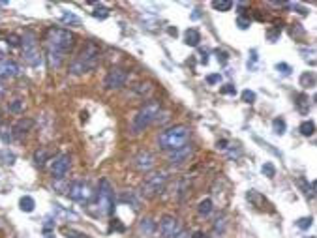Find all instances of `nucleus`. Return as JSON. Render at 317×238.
I'll return each instance as SVG.
<instances>
[{"instance_id": "nucleus-20", "label": "nucleus", "mask_w": 317, "mask_h": 238, "mask_svg": "<svg viewBox=\"0 0 317 238\" xmlns=\"http://www.w3.org/2000/svg\"><path fill=\"white\" fill-rule=\"evenodd\" d=\"M298 131H300L304 137H310V135L316 133V124H314L312 120H304V122L298 126Z\"/></svg>"}, {"instance_id": "nucleus-13", "label": "nucleus", "mask_w": 317, "mask_h": 238, "mask_svg": "<svg viewBox=\"0 0 317 238\" xmlns=\"http://www.w3.org/2000/svg\"><path fill=\"white\" fill-rule=\"evenodd\" d=\"M192 156H194V146L188 143L186 146H182V148L169 152L167 161H169L171 165H182V163H186V161H190Z\"/></svg>"}, {"instance_id": "nucleus-2", "label": "nucleus", "mask_w": 317, "mask_h": 238, "mask_svg": "<svg viewBox=\"0 0 317 238\" xmlns=\"http://www.w3.org/2000/svg\"><path fill=\"white\" fill-rule=\"evenodd\" d=\"M43 41H45V51H55L66 57L75 45V34L68 28L49 26L43 36Z\"/></svg>"}, {"instance_id": "nucleus-43", "label": "nucleus", "mask_w": 317, "mask_h": 238, "mask_svg": "<svg viewBox=\"0 0 317 238\" xmlns=\"http://www.w3.org/2000/svg\"><path fill=\"white\" fill-rule=\"evenodd\" d=\"M2 94H4V84L0 83V96H2Z\"/></svg>"}, {"instance_id": "nucleus-30", "label": "nucleus", "mask_w": 317, "mask_h": 238, "mask_svg": "<svg viewBox=\"0 0 317 238\" xmlns=\"http://www.w3.org/2000/svg\"><path fill=\"white\" fill-rule=\"evenodd\" d=\"M256 92H254V90H244L242 92V101L244 103H254V101H256Z\"/></svg>"}, {"instance_id": "nucleus-14", "label": "nucleus", "mask_w": 317, "mask_h": 238, "mask_svg": "<svg viewBox=\"0 0 317 238\" xmlns=\"http://www.w3.org/2000/svg\"><path fill=\"white\" fill-rule=\"evenodd\" d=\"M156 231H158V223L154 221V218L145 216V218H141V219H139V223H137V233H139L143 238L154 237V235H156Z\"/></svg>"}, {"instance_id": "nucleus-42", "label": "nucleus", "mask_w": 317, "mask_h": 238, "mask_svg": "<svg viewBox=\"0 0 317 238\" xmlns=\"http://www.w3.org/2000/svg\"><path fill=\"white\" fill-rule=\"evenodd\" d=\"M312 190L317 193V180H314V182H312Z\"/></svg>"}, {"instance_id": "nucleus-26", "label": "nucleus", "mask_w": 317, "mask_h": 238, "mask_svg": "<svg viewBox=\"0 0 317 238\" xmlns=\"http://www.w3.org/2000/svg\"><path fill=\"white\" fill-rule=\"evenodd\" d=\"M62 23H66V24H79L81 21H79V17H77V15L64 12V13H62Z\"/></svg>"}, {"instance_id": "nucleus-27", "label": "nucleus", "mask_w": 317, "mask_h": 238, "mask_svg": "<svg viewBox=\"0 0 317 238\" xmlns=\"http://www.w3.org/2000/svg\"><path fill=\"white\" fill-rule=\"evenodd\" d=\"M261 171H263V175H265V177H268V178H272V177H276V167L272 165L270 161H267L265 165L261 167Z\"/></svg>"}, {"instance_id": "nucleus-6", "label": "nucleus", "mask_w": 317, "mask_h": 238, "mask_svg": "<svg viewBox=\"0 0 317 238\" xmlns=\"http://www.w3.org/2000/svg\"><path fill=\"white\" fill-rule=\"evenodd\" d=\"M167 180H169V175H167L165 171L152 173L150 177H146V178L143 180V184H141V188H139V195H141V197H146V199L156 197V195H159L161 191L165 190Z\"/></svg>"}, {"instance_id": "nucleus-40", "label": "nucleus", "mask_w": 317, "mask_h": 238, "mask_svg": "<svg viewBox=\"0 0 317 238\" xmlns=\"http://www.w3.org/2000/svg\"><path fill=\"white\" fill-rule=\"evenodd\" d=\"M175 238H192V235H190V233H186V231L182 229V231H180V233H178Z\"/></svg>"}, {"instance_id": "nucleus-5", "label": "nucleus", "mask_w": 317, "mask_h": 238, "mask_svg": "<svg viewBox=\"0 0 317 238\" xmlns=\"http://www.w3.org/2000/svg\"><path fill=\"white\" fill-rule=\"evenodd\" d=\"M21 47H23V59L30 68H40L43 64V55L40 53L38 40L32 32H24L21 36Z\"/></svg>"}, {"instance_id": "nucleus-1", "label": "nucleus", "mask_w": 317, "mask_h": 238, "mask_svg": "<svg viewBox=\"0 0 317 238\" xmlns=\"http://www.w3.org/2000/svg\"><path fill=\"white\" fill-rule=\"evenodd\" d=\"M101 59V49L96 41H86L83 49L77 53V57L70 62V73L83 75V73L94 70Z\"/></svg>"}, {"instance_id": "nucleus-9", "label": "nucleus", "mask_w": 317, "mask_h": 238, "mask_svg": "<svg viewBox=\"0 0 317 238\" xmlns=\"http://www.w3.org/2000/svg\"><path fill=\"white\" fill-rule=\"evenodd\" d=\"M68 197L75 202H88L94 197V190L90 188V184L81 182V180H75L68 186Z\"/></svg>"}, {"instance_id": "nucleus-44", "label": "nucleus", "mask_w": 317, "mask_h": 238, "mask_svg": "<svg viewBox=\"0 0 317 238\" xmlns=\"http://www.w3.org/2000/svg\"><path fill=\"white\" fill-rule=\"evenodd\" d=\"M43 238H57V237H55V235H45Z\"/></svg>"}, {"instance_id": "nucleus-10", "label": "nucleus", "mask_w": 317, "mask_h": 238, "mask_svg": "<svg viewBox=\"0 0 317 238\" xmlns=\"http://www.w3.org/2000/svg\"><path fill=\"white\" fill-rule=\"evenodd\" d=\"M128 77H130V73L126 68H111L105 75V79H103V86L107 90H119L122 86H126Z\"/></svg>"}, {"instance_id": "nucleus-34", "label": "nucleus", "mask_w": 317, "mask_h": 238, "mask_svg": "<svg viewBox=\"0 0 317 238\" xmlns=\"http://www.w3.org/2000/svg\"><path fill=\"white\" fill-rule=\"evenodd\" d=\"M237 24H238V28H240V30H246V28H248L250 24H252V21H250V19H246V17H242V15H240V17L237 19Z\"/></svg>"}, {"instance_id": "nucleus-15", "label": "nucleus", "mask_w": 317, "mask_h": 238, "mask_svg": "<svg viewBox=\"0 0 317 238\" xmlns=\"http://www.w3.org/2000/svg\"><path fill=\"white\" fill-rule=\"evenodd\" d=\"M21 73L19 64H15L13 60L8 59H0V79H6V77H15Z\"/></svg>"}, {"instance_id": "nucleus-25", "label": "nucleus", "mask_w": 317, "mask_h": 238, "mask_svg": "<svg viewBox=\"0 0 317 238\" xmlns=\"http://www.w3.org/2000/svg\"><path fill=\"white\" fill-rule=\"evenodd\" d=\"M8 109H10V113H13V115H19V113L24 111V101L23 99H13V101H10Z\"/></svg>"}, {"instance_id": "nucleus-29", "label": "nucleus", "mask_w": 317, "mask_h": 238, "mask_svg": "<svg viewBox=\"0 0 317 238\" xmlns=\"http://www.w3.org/2000/svg\"><path fill=\"white\" fill-rule=\"evenodd\" d=\"M0 156H2L4 163H8V165H13V163H15V154H13V152H10V150H2V152H0Z\"/></svg>"}, {"instance_id": "nucleus-28", "label": "nucleus", "mask_w": 317, "mask_h": 238, "mask_svg": "<svg viewBox=\"0 0 317 238\" xmlns=\"http://www.w3.org/2000/svg\"><path fill=\"white\" fill-rule=\"evenodd\" d=\"M92 17H96V19H105V17H109V10L103 8V6H98L96 10L92 12Z\"/></svg>"}, {"instance_id": "nucleus-18", "label": "nucleus", "mask_w": 317, "mask_h": 238, "mask_svg": "<svg viewBox=\"0 0 317 238\" xmlns=\"http://www.w3.org/2000/svg\"><path fill=\"white\" fill-rule=\"evenodd\" d=\"M184 43L190 45V47H197L201 43V34L195 30V28H188L184 32Z\"/></svg>"}, {"instance_id": "nucleus-36", "label": "nucleus", "mask_w": 317, "mask_h": 238, "mask_svg": "<svg viewBox=\"0 0 317 238\" xmlns=\"http://www.w3.org/2000/svg\"><path fill=\"white\" fill-rule=\"evenodd\" d=\"M276 70H278V72L281 70V73H283V75H289V73H291V66H287V64H283V62H281V64H276Z\"/></svg>"}, {"instance_id": "nucleus-41", "label": "nucleus", "mask_w": 317, "mask_h": 238, "mask_svg": "<svg viewBox=\"0 0 317 238\" xmlns=\"http://www.w3.org/2000/svg\"><path fill=\"white\" fill-rule=\"evenodd\" d=\"M227 141H218V148H221V150H225V148H227Z\"/></svg>"}, {"instance_id": "nucleus-38", "label": "nucleus", "mask_w": 317, "mask_h": 238, "mask_svg": "<svg viewBox=\"0 0 317 238\" xmlns=\"http://www.w3.org/2000/svg\"><path fill=\"white\" fill-rule=\"evenodd\" d=\"M192 238H208V235L203 233V231H195L194 235H192Z\"/></svg>"}, {"instance_id": "nucleus-3", "label": "nucleus", "mask_w": 317, "mask_h": 238, "mask_svg": "<svg viewBox=\"0 0 317 238\" xmlns=\"http://www.w3.org/2000/svg\"><path fill=\"white\" fill-rule=\"evenodd\" d=\"M190 137H192V130L184 124H177V126H171L159 133L158 146L173 152V150H178L190 143Z\"/></svg>"}, {"instance_id": "nucleus-4", "label": "nucleus", "mask_w": 317, "mask_h": 238, "mask_svg": "<svg viewBox=\"0 0 317 238\" xmlns=\"http://www.w3.org/2000/svg\"><path fill=\"white\" fill-rule=\"evenodd\" d=\"M159 113H161V103H159L158 99H148L145 105L135 113V117L132 119V122H130V130H132V133H135V135H137V133H143L150 124L156 122V119L159 117Z\"/></svg>"}, {"instance_id": "nucleus-32", "label": "nucleus", "mask_w": 317, "mask_h": 238, "mask_svg": "<svg viewBox=\"0 0 317 238\" xmlns=\"http://www.w3.org/2000/svg\"><path fill=\"white\" fill-rule=\"evenodd\" d=\"M312 221H314L312 218H300V219L297 221V227H298V229H302V231H306V229H310V227H312Z\"/></svg>"}, {"instance_id": "nucleus-16", "label": "nucleus", "mask_w": 317, "mask_h": 238, "mask_svg": "<svg viewBox=\"0 0 317 238\" xmlns=\"http://www.w3.org/2000/svg\"><path fill=\"white\" fill-rule=\"evenodd\" d=\"M32 128H34V120L32 119H19L12 126L13 135H15V137H23V135H26Z\"/></svg>"}, {"instance_id": "nucleus-37", "label": "nucleus", "mask_w": 317, "mask_h": 238, "mask_svg": "<svg viewBox=\"0 0 317 238\" xmlns=\"http://www.w3.org/2000/svg\"><path fill=\"white\" fill-rule=\"evenodd\" d=\"M221 81V77H219V73H214V75H208L207 77V83L208 84H216Z\"/></svg>"}, {"instance_id": "nucleus-19", "label": "nucleus", "mask_w": 317, "mask_h": 238, "mask_svg": "<svg viewBox=\"0 0 317 238\" xmlns=\"http://www.w3.org/2000/svg\"><path fill=\"white\" fill-rule=\"evenodd\" d=\"M19 208L26 212V214H30V212H34V208H36V201L30 197V195H23L21 199H19Z\"/></svg>"}, {"instance_id": "nucleus-33", "label": "nucleus", "mask_w": 317, "mask_h": 238, "mask_svg": "<svg viewBox=\"0 0 317 238\" xmlns=\"http://www.w3.org/2000/svg\"><path fill=\"white\" fill-rule=\"evenodd\" d=\"M219 92H221V94H227V96H235L237 94V86H235V84H223V86L219 88Z\"/></svg>"}, {"instance_id": "nucleus-31", "label": "nucleus", "mask_w": 317, "mask_h": 238, "mask_svg": "<svg viewBox=\"0 0 317 238\" xmlns=\"http://www.w3.org/2000/svg\"><path fill=\"white\" fill-rule=\"evenodd\" d=\"M64 235H66V238H88L85 233H81V231H73V229H66Z\"/></svg>"}, {"instance_id": "nucleus-12", "label": "nucleus", "mask_w": 317, "mask_h": 238, "mask_svg": "<svg viewBox=\"0 0 317 238\" xmlns=\"http://www.w3.org/2000/svg\"><path fill=\"white\" fill-rule=\"evenodd\" d=\"M132 165L139 173H148V171H152L154 165H156V156L152 154V152H148V150H141L132 159Z\"/></svg>"}, {"instance_id": "nucleus-23", "label": "nucleus", "mask_w": 317, "mask_h": 238, "mask_svg": "<svg viewBox=\"0 0 317 238\" xmlns=\"http://www.w3.org/2000/svg\"><path fill=\"white\" fill-rule=\"evenodd\" d=\"M197 212H199V216H210V212H212V201L210 199H203L199 202V206H197Z\"/></svg>"}, {"instance_id": "nucleus-21", "label": "nucleus", "mask_w": 317, "mask_h": 238, "mask_svg": "<svg viewBox=\"0 0 317 238\" xmlns=\"http://www.w3.org/2000/svg\"><path fill=\"white\" fill-rule=\"evenodd\" d=\"M212 8H214L216 12L225 13V12H229V10L233 8V2H231V0H216V2H212Z\"/></svg>"}, {"instance_id": "nucleus-35", "label": "nucleus", "mask_w": 317, "mask_h": 238, "mask_svg": "<svg viewBox=\"0 0 317 238\" xmlns=\"http://www.w3.org/2000/svg\"><path fill=\"white\" fill-rule=\"evenodd\" d=\"M8 45H12V47H19L21 45V38L12 34V36H8Z\"/></svg>"}, {"instance_id": "nucleus-7", "label": "nucleus", "mask_w": 317, "mask_h": 238, "mask_svg": "<svg viewBox=\"0 0 317 238\" xmlns=\"http://www.w3.org/2000/svg\"><path fill=\"white\" fill-rule=\"evenodd\" d=\"M96 206L101 216H111L115 210V193L111 188L109 180H99L96 193Z\"/></svg>"}, {"instance_id": "nucleus-11", "label": "nucleus", "mask_w": 317, "mask_h": 238, "mask_svg": "<svg viewBox=\"0 0 317 238\" xmlns=\"http://www.w3.org/2000/svg\"><path fill=\"white\" fill-rule=\"evenodd\" d=\"M70 167H72V156L70 154L64 152V154L55 156V159L51 163V175H53V178L57 180L66 178V175L70 173Z\"/></svg>"}, {"instance_id": "nucleus-8", "label": "nucleus", "mask_w": 317, "mask_h": 238, "mask_svg": "<svg viewBox=\"0 0 317 238\" xmlns=\"http://www.w3.org/2000/svg\"><path fill=\"white\" fill-rule=\"evenodd\" d=\"M158 231H159V238H175L182 231V223H180V219L177 216L165 214L161 216V219H159Z\"/></svg>"}, {"instance_id": "nucleus-39", "label": "nucleus", "mask_w": 317, "mask_h": 238, "mask_svg": "<svg viewBox=\"0 0 317 238\" xmlns=\"http://www.w3.org/2000/svg\"><path fill=\"white\" fill-rule=\"evenodd\" d=\"M227 57H229L227 53H218V60L221 62V64H225V62H227Z\"/></svg>"}, {"instance_id": "nucleus-22", "label": "nucleus", "mask_w": 317, "mask_h": 238, "mask_svg": "<svg viewBox=\"0 0 317 238\" xmlns=\"http://www.w3.org/2000/svg\"><path fill=\"white\" fill-rule=\"evenodd\" d=\"M0 139H2L4 143H12L13 130L8 126V124H0Z\"/></svg>"}, {"instance_id": "nucleus-24", "label": "nucleus", "mask_w": 317, "mask_h": 238, "mask_svg": "<svg viewBox=\"0 0 317 238\" xmlns=\"http://www.w3.org/2000/svg\"><path fill=\"white\" fill-rule=\"evenodd\" d=\"M272 130L276 135H283L285 130H287V124H285V120L283 119H274L272 120Z\"/></svg>"}, {"instance_id": "nucleus-17", "label": "nucleus", "mask_w": 317, "mask_h": 238, "mask_svg": "<svg viewBox=\"0 0 317 238\" xmlns=\"http://www.w3.org/2000/svg\"><path fill=\"white\" fill-rule=\"evenodd\" d=\"M55 159V154H53V150L47 148V146H40L36 152H34V163L40 167H43L47 161H53Z\"/></svg>"}]
</instances>
